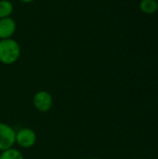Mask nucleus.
I'll return each mask as SVG.
<instances>
[{"label":"nucleus","mask_w":158,"mask_h":159,"mask_svg":"<svg viewBox=\"0 0 158 159\" xmlns=\"http://www.w3.org/2000/svg\"><path fill=\"white\" fill-rule=\"evenodd\" d=\"M20 56V47L16 40L12 38L0 40V61L3 64H13L19 60Z\"/></svg>","instance_id":"nucleus-1"},{"label":"nucleus","mask_w":158,"mask_h":159,"mask_svg":"<svg viewBox=\"0 0 158 159\" xmlns=\"http://www.w3.org/2000/svg\"><path fill=\"white\" fill-rule=\"evenodd\" d=\"M16 143V131L15 129L3 122H0V151L3 152L7 149L13 147Z\"/></svg>","instance_id":"nucleus-2"},{"label":"nucleus","mask_w":158,"mask_h":159,"mask_svg":"<svg viewBox=\"0 0 158 159\" xmlns=\"http://www.w3.org/2000/svg\"><path fill=\"white\" fill-rule=\"evenodd\" d=\"M33 103L37 111L41 113H47L52 108L53 105L52 95L48 91L39 90L34 94L33 99Z\"/></svg>","instance_id":"nucleus-3"},{"label":"nucleus","mask_w":158,"mask_h":159,"mask_svg":"<svg viewBox=\"0 0 158 159\" xmlns=\"http://www.w3.org/2000/svg\"><path fill=\"white\" fill-rule=\"evenodd\" d=\"M36 133L30 128H22L16 132V143L21 148H31L36 143Z\"/></svg>","instance_id":"nucleus-4"},{"label":"nucleus","mask_w":158,"mask_h":159,"mask_svg":"<svg viewBox=\"0 0 158 159\" xmlns=\"http://www.w3.org/2000/svg\"><path fill=\"white\" fill-rule=\"evenodd\" d=\"M16 27V21L11 17L0 19V40L11 38Z\"/></svg>","instance_id":"nucleus-5"},{"label":"nucleus","mask_w":158,"mask_h":159,"mask_svg":"<svg viewBox=\"0 0 158 159\" xmlns=\"http://www.w3.org/2000/svg\"><path fill=\"white\" fill-rule=\"evenodd\" d=\"M158 1L156 0H142L140 2V9L148 15L157 12Z\"/></svg>","instance_id":"nucleus-6"},{"label":"nucleus","mask_w":158,"mask_h":159,"mask_svg":"<svg viewBox=\"0 0 158 159\" xmlns=\"http://www.w3.org/2000/svg\"><path fill=\"white\" fill-rule=\"evenodd\" d=\"M13 12V5L9 0H0V19L8 18Z\"/></svg>","instance_id":"nucleus-7"},{"label":"nucleus","mask_w":158,"mask_h":159,"mask_svg":"<svg viewBox=\"0 0 158 159\" xmlns=\"http://www.w3.org/2000/svg\"><path fill=\"white\" fill-rule=\"evenodd\" d=\"M0 159H24V157L20 150L11 147L1 153Z\"/></svg>","instance_id":"nucleus-8"},{"label":"nucleus","mask_w":158,"mask_h":159,"mask_svg":"<svg viewBox=\"0 0 158 159\" xmlns=\"http://www.w3.org/2000/svg\"><path fill=\"white\" fill-rule=\"evenodd\" d=\"M19 1L22 3H31V2H34V0H19Z\"/></svg>","instance_id":"nucleus-9"},{"label":"nucleus","mask_w":158,"mask_h":159,"mask_svg":"<svg viewBox=\"0 0 158 159\" xmlns=\"http://www.w3.org/2000/svg\"><path fill=\"white\" fill-rule=\"evenodd\" d=\"M90 159H101V158H97V157H93V158H90Z\"/></svg>","instance_id":"nucleus-10"},{"label":"nucleus","mask_w":158,"mask_h":159,"mask_svg":"<svg viewBox=\"0 0 158 159\" xmlns=\"http://www.w3.org/2000/svg\"><path fill=\"white\" fill-rule=\"evenodd\" d=\"M157 13H158V7H157Z\"/></svg>","instance_id":"nucleus-11"},{"label":"nucleus","mask_w":158,"mask_h":159,"mask_svg":"<svg viewBox=\"0 0 158 159\" xmlns=\"http://www.w3.org/2000/svg\"><path fill=\"white\" fill-rule=\"evenodd\" d=\"M141 159H145V158H141Z\"/></svg>","instance_id":"nucleus-12"},{"label":"nucleus","mask_w":158,"mask_h":159,"mask_svg":"<svg viewBox=\"0 0 158 159\" xmlns=\"http://www.w3.org/2000/svg\"><path fill=\"white\" fill-rule=\"evenodd\" d=\"M0 156H1V154H0Z\"/></svg>","instance_id":"nucleus-13"},{"label":"nucleus","mask_w":158,"mask_h":159,"mask_svg":"<svg viewBox=\"0 0 158 159\" xmlns=\"http://www.w3.org/2000/svg\"><path fill=\"white\" fill-rule=\"evenodd\" d=\"M156 1H158V0H156Z\"/></svg>","instance_id":"nucleus-14"}]
</instances>
